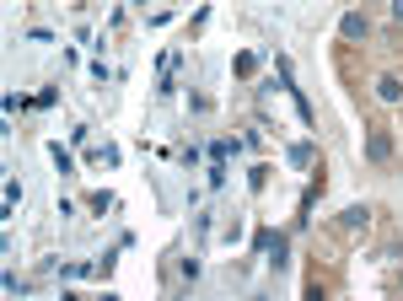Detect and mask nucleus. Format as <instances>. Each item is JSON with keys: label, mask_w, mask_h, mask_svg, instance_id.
Masks as SVG:
<instances>
[{"label": "nucleus", "mask_w": 403, "mask_h": 301, "mask_svg": "<svg viewBox=\"0 0 403 301\" xmlns=\"http://www.w3.org/2000/svg\"><path fill=\"white\" fill-rule=\"evenodd\" d=\"M365 221H371L365 204H349V210H344V231H365Z\"/></svg>", "instance_id": "20e7f679"}, {"label": "nucleus", "mask_w": 403, "mask_h": 301, "mask_svg": "<svg viewBox=\"0 0 403 301\" xmlns=\"http://www.w3.org/2000/svg\"><path fill=\"white\" fill-rule=\"evenodd\" d=\"M365 156L382 167V161L393 156V135H387V129H371V135H365Z\"/></svg>", "instance_id": "f257e3e1"}, {"label": "nucleus", "mask_w": 403, "mask_h": 301, "mask_svg": "<svg viewBox=\"0 0 403 301\" xmlns=\"http://www.w3.org/2000/svg\"><path fill=\"white\" fill-rule=\"evenodd\" d=\"M377 97H382V102H403V81L398 76H382V81H377Z\"/></svg>", "instance_id": "7ed1b4c3"}, {"label": "nucleus", "mask_w": 403, "mask_h": 301, "mask_svg": "<svg viewBox=\"0 0 403 301\" xmlns=\"http://www.w3.org/2000/svg\"><path fill=\"white\" fill-rule=\"evenodd\" d=\"M339 33L355 43V38H365V33H371V22H365L361 11H344V17H339Z\"/></svg>", "instance_id": "f03ea898"}]
</instances>
